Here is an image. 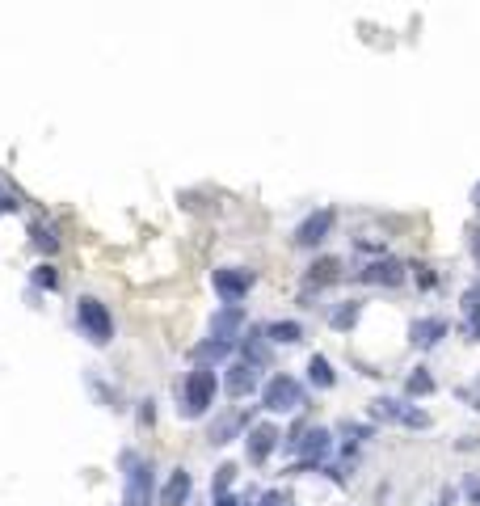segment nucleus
Instances as JSON below:
<instances>
[{
    "label": "nucleus",
    "mask_w": 480,
    "mask_h": 506,
    "mask_svg": "<svg viewBox=\"0 0 480 506\" xmlns=\"http://www.w3.org/2000/svg\"><path fill=\"white\" fill-rule=\"evenodd\" d=\"M240 427H245V418H240V414H224V418H219V422H211L207 439L215 443V448H224V443H232V435H236Z\"/></svg>",
    "instance_id": "obj_16"
},
{
    "label": "nucleus",
    "mask_w": 480,
    "mask_h": 506,
    "mask_svg": "<svg viewBox=\"0 0 480 506\" xmlns=\"http://www.w3.org/2000/svg\"><path fill=\"white\" fill-rule=\"evenodd\" d=\"M77 321H80V330H85V338L98 342V346H106V342L114 338V321H110V312H106V304H101V300H93V296L80 300V304H77Z\"/></svg>",
    "instance_id": "obj_5"
},
{
    "label": "nucleus",
    "mask_w": 480,
    "mask_h": 506,
    "mask_svg": "<svg viewBox=\"0 0 480 506\" xmlns=\"http://www.w3.org/2000/svg\"><path fill=\"white\" fill-rule=\"evenodd\" d=\"M240 346H245V364H253V367L270 364V346H266V330H253L249 338H240Z\"/></svg>",
    "instance_id": "obj_15"
},
{
    "label": "nucleus",
    "mask_w": 480,
    "mask_h": 506,
    "mask_svg": "<svg viewBox=\"0 0 480 506\" xmlns=\"http://www.w3.org/2000/svg\"><path fill=\"white\" fill-rule=\"evenodd\" d=\"M308 380L317 388H333L338 385V372H333V364H329L325 354H312V359H308Z\"/></svg>",
    "instance_id": "obj_17"
},
{
    "label": "nucleus",
    "mask_w": 480,
    "mask_h": 506,
    "mask_svg": "<svg viewBox=\"0 0 480 506\" xmlns=\"http://www.w3.org/2000/svg\"><path fill=\"white\" fill-rule=\"evenodd\" d=\"M262 506H295V498L287 494V490H270V494L262 498Z\"/></svg>",
    "instance_id": "obj_25"
},
{
    "label": "nucleus",
    "mask_w": 480,
    "mask_h": 506,
    "mask_svg": "<svg viewBox=\"0 0 480 506\" xmlns=\"http://www.w3.org/2000/svg\"><path fill=\"white\" fill-rule=\"evenodd\" d=\"M472 262H476V266H480V228H476V232H472Z\"/></svg>",
    "instance_id": "obj_28"
},
{
    "label": "nucleus",
    "mask_w": 480,
    "mask_h": 506,
    "mask_svg": "<svg viewBox=\"0 0 480 506\" xmlns=\"http://www.w3.org/2000/svg\"><path fill=\"white\" fill-rule=\"evenodd\" d=\"M236 481V464H219V477H215V494L224 498V490Z\"/></svg>",
    "instance_id": "obj_24"
},
{
    "label": "nucleus",
    "mask_w": 480,
    "mask_h": 506,
    "mask_svg": "<svg viewBox=\"0 0 480 506\" xmlns=\"http://www.w3.org/2000/svg\"><path fill=\"white\" fill-rule=\"evenodd\" d=\"M468 498H472V502H480V477H472V481H468Z\"/></svg>",
    "instance_id": "obj_29"
},
{
    "label": "nucleus",
    "mask_w": 480,
    "mask_h": 506,
    "mask_svg": "<svg viewBox=\"0 0 480 506\" xmlns=\"http://www.w3.org/2000/svg\"><path fill=\"white\" fill-rule=\"evenodd\" d=\"M38 283H43V287H55V275H51V266H38Z\"/></svg>",
    "instance_id": "obj_27"
},
{
    "label": "nucleus",
    "mask_w": 480,
    "mask_h": 506,
    "mask_svg": "<svg viewBox=\"0 0 480 506\" xmlns=\"http://www.w3.org/2000/svg\"><path fill=\"white\" fill-rule=\"evenodd\" d=\"M34 245H38L43 253H55V249H59V241H55V228L38 224V228H34Z\"/></svg>",
    "instance_id": "obj_23"
},
{
    "label": "nucleus",
    "mask_w": 480,
    "mask_h": 506,
    "mask_svg": "<svg viewBox=\"0 0 480 506\" xmlns=\"http://www.w3.org/2000/svg\"><path fill=\"white\" fill-rule=\"evenodd\" d=\"M232 354V342H219V338H207L194 346V364H215V359H228Z\"/></svg>",
    "instance_id": "obj_19"
},
{
    "label": "nucleus",
    "mask_w": 480,
    "mask_h": 506,
    "mask_svg": "<svg viewBox=\"0 0 480 506\" xmlns=\"http://www.w3.org/2000/svg\"><path fill=\"white\" fill-rule=\"evenodd\" d=\"M359 279L362 283H375V287H396V283H404V266L392 262V258H380V262H371Z\"/></svg>",
    "instance_id": "obj_13"
},
{
    "label": "nucleus",
    "mask_w": 480,
    "mask_h": 506,
    "mask_svg": "<svg viewBox=\"0 0 480 506\" xmlns=\"http://www.w3.org/2000/svg\"><path fill=\"white\" fill-rule=\"evenodd\" d=\"M182 396H186V414H190V418H194V414H207L211 401H215V372H211L207 364H198L194 372L186 375Z\"/></svg>",
    "instance_id": "obj_4"
},
{
    "label": "nucleus",
    "mask_w": 480,
    "mask_h": 506,
    "mask_svg": "<svg viewBox=\"0 0 480 506\" xmlns=\"http://www.w3.org/2000/svg\"><path fill=\"white\" fill-rule=\"evenodd\" d=\"M333 220H338V216H333L329 207L312 211V216H308V220L295 228V245H304V249H317V245L325 241L329 232H333Z\"/></svg>",
    "instance_id": "obj_8"
},
{
    "label": "nucleus",
    "mask_w": 480,
    "mask_h": 506,
    "mask_svg": "<svg viewBox=\"0 0 480 506\" xmlns=\"http://www.w3.org/2000/svg\"><path fill=\"white\" fill-rule=\"evenodd\" d=\"M278 448V430L270 427V422H257V427H249V439H245V451H249L253 464H266L270 460V451Z\"/></svg>",
    "instance_id": "obj_10"
},
{
    "label": "nucleus",
    "mask_w": 480,
    "mask_h": 506,
    "mask_svg": "<svg viewBox=\"0 0 480 506\" xmlns=\"http://www.w3.org/2000/svg\"><path fill=\"white\" fill-rule=\"evenodd\" d=\"M472 203H476V207H480V182H476V190H472Z\"/></svg>",
    "instance_id": "obj_32"
},
{
    "label": "nucleus",
    "mask_w": 480,
    "mask_h": 506,
    "mask_svg": "<svg viewBox=\"0 0 480 506\" xmlns=\"http://www.w3.org/2000/svg\"><path fill=\"white\" fill-rule=\"evenodd\" d=\"M211 287H215V296L224 300V304H240V300L249 296L253 275L240 270V266H219L215 275H211Z\"/></svg>",
    "instance_id": "obj_6"
},
{
    "label": "nucleus",
    "mask_w": 480,
    "mask_h": 506,
    "mask_svg": "<svg viewBox=\"0 0 480 506\" xmlns=\"http://www.w3.org/2000/svg\"><path fill=\"white\" fill-rule=\"evenodd\" d=\"M464 309H468V312H480V283L464 291Z\"/></svg>",
    "instance_id": "obj_26"
},
{
    "label": "nucleus",
    "mask_w": 480,
    "mask_h": 506,
    "mask_svg": "<svg viewBox=\"0 0 480 506\" xmlns=\"http://www.w3.org/2000/svg\"><path fill=\"white\" fill-rule=\"evenodd\" d=\"M240 330H245V309H240V304H224V309L211 317V338H219V342H232V346H236Z\"/></svg>",
    "instance_id": "obj_9"
},
{
    "label": "nucleus",
    "mask_w": 480,
    "mask_h": 506,
    "mask_svg": "<svg viewBox=\"0 0 480 506\" xmlns=\"http://www.w3.org/2000/svg\"><path fill=\"white\" fill-rule=\"evenodd\" d=\"M333 330H350V325H354V321H359V300H346V304H341L338 312H333Z\"/></svg>",
    "instance_id": "obj_22"
},
{
    "label": "nucleus",
    "mask_w": 480,
    "mask_h": 506,
    "mask_svg": "<svg viewBox=\"0 0 480 506\" xmlns=\"http://www.w3.org/2000/svg\"><path fill=\"white\" fill-rule=\"evenodd\" d=\"M262 406L270 409V414H291V409L304 406V385H299L295 375H287V372L270 375L266 388H262Z\"/></svg>",
    "instance_id": "obj_2"
},
{
    "label": "nucleus",
    "mask_w": 480,
    "mask_h": 506,
    "mask_svg": "<svg viewBox=\"0 0 480 506\" xmlns=\"http://www.w3.org/2000/svg\"><path fill=\"white\" fill-rule=\"evenodd\" d=\"M224 388H228V396H249L253 388H257V367L253 364H232L228 367V375H224Z\"/></svg>",
    "instance_id": "obj_14"
},
{
    "label": "nucleus",
    "mask_w": 480,
    "mask_h": 506,
    "mask_svg": "<svg viewBox=\"0 0 480 506\" xmlns=\"http://www.w3.org/2000/svg\"><path fill=\"white\" fill-rule=\"evenodd\" d=\"M404 393L409 396H426V393H434V375L426 372V367H417L409 380H404Z\"/></svg>",
    "instance_id": "obj_21"
},
{
    "label": "nucleus",
    "mask_w": 480,
    "mask_h": 506,
    "mask_svg": "<svg viewBox=\"0 0 480 506\" xmlns=\"http://www.w3.org/2000/svg\"><path fill=\"white\" fill-rule=\"evenodd\" d=\"M338 279H341V262H338V258H320V262H312V270H308V283H312V287L338 283Z\"/></svg>",
    "instance_id": "obj_18"
},
{
    "label": "nucleus",
    "mask_w": 480,
    "mask_h": 506,
    "mask_svg": "<svg viewBox=\"0 0 480 506\" xmlns=\"http://www.w3.org/2000/svg\"><path fill=\"white\" fill-rule=\"evenodd\" d=\"M472 338L480 342V312H472Z\"/></svg>",
    "instance_id": "obj_30"
},
{
    "label": "nucleus",
    "mask_w": 480,
    "mask_h": 506,
    "mask_svg": "<svg viewBox=\"0 0 480 506\" xmlns=\"http://www.w3.org/2000/svg\"><path fill=\"white\" fill-rule=\"evenodd\" d=\"M371 414H375V418H383V422H396V427H413V430L430 427V414H422V409H413V406H404V401H392V396L371 401Z\"/></svg>",
    "instance_id": "obj_7"
},
{
    "label": "nucleus",
    "mask_w": 480,
    "mask_h": 506,
    "mask_svg": "<svg viewBox=\"0 0 480 506\" xmlns=\"http://www.w3.org/2000/svg\"><path fill=\"white\" fill-rule=\"evenodd\" d=\"M215 506H240V502H236V498H228V494H224V498H219Z\"/></svg>",
    "instance_id": "obj_31"
},
{
    "label": "nucleus",
    "mask_w": 480,
    "mask_h": 506,
    "mask_svg": "<svg viewBox=\"0 0 480 506\" xmlns=\"http://www.w3.org/2000/svg\"><path fill=\"white\" fill-rule=\"evenodd\" d=\"M443 338H447V321L443 317H417L413 325H409V342H413L417 351H430V346H438Z\"/></svg>",
    "instance_id": "obj_11"
},
{
    "label": "nucleus",
    "mask_w": 480,
    "mask_h": 506,
    "mask_svg": "<svg viewBox=\"0 0 480 506\" xmlns=\"http://www.w3.org/2000/svg\"><path fill=\"white\" fill-rule=\"evenodd\" d=\"M291 448L299 451V464H295L291 473H299L304 464H317V460H325L329 451H333V435H329L325 427H295Z\"/></svg>",
    "instance_id": "obj_3"
},
{
    "label": "nucleus",
    "mask_w": 480,
    "mask_h": 506,
    "mask_svg": "<svg viewBox=\"0 0 480 506\" xmlns=\"http://www.w3.org/2000/svg\"><path fill=\"white\" fill-rule=\"evenodd\" d=\"M122 473H127L122 506H152V502H156V477H152V464L143 460L140 451H127V456H122Z\"/></svg>",
    "instance_id": "obj_1"
},
{
    "label": "nucleus",
    "mask_w": 480,
    "mask_h": 506,
    "mask_svg": "<svg viewBox=\"0 0 480 506\" xmlns=\"http://www.w3.org/2000/svg\"><path fill=\"white\" fill-rule=\"evenodd\" d=\"M190 490H194L190 473H186V469H173V473L164 477V485H161V494H156V502H161V506H186Z\"/></svg>",
    "instance_id": "obj_12"
},
{
    "label": "nucleus",
    "mask_w": 480,
    "mask_h": 506,
    "mask_svg": "<svg viewBox=\"0 0 480 506\" xmlns=\"http://www.w3.org/2000/svg\"><path fill=\"white\" fill-rule=\"evenodd\" d=\"M266 338L287 342V346H291V342L304 338V325H299V321H270V325H266Z\"/></svg>",
    "instance_id": "obj_20"
}]
</instances>
